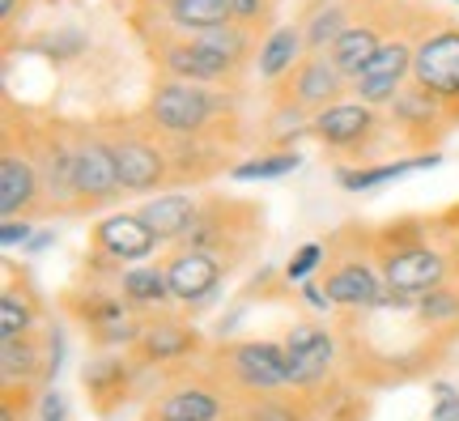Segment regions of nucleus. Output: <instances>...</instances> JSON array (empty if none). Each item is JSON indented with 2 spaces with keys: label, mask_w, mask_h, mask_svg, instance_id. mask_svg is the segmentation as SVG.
Instances as JSON below:
<instances>
[{
  "label": "nucleus",
  "mask_w": 459,
  "mask_h": 421,
  "mask_svg": "<svg viewBox=\"0 0 459 421\" xmlns=\"http://www.w3.org/2000/svg\"><path fill=\"white\" fill-rule=\"evenodd\" d=\"M332 307H378L387 294H383V276L361 264V259H344L328 273V285H324Z\"/></svg>",
  "instance_id": "nucleus-14"
},
{
  "label": "nucleus",
  "mask_w": 459,
  "mask_h": 421,
  "mask_svg": "<svg viewBox=\"0 0 459 421\" xmlns=\"http://www.w3.org/2000/svg\"><path fill=\"white\" fill-rule=\"evenodd\" d=\"M455 247H459V226H455Z\"/></svg>",
  "instance_id": "nucleus-40"
},
{
  "label": "nucleus",
  "mask_w": 459,
  "mask_h": 421,
  "mask_svg": "<svg viewBox=\"0 0 459 421\" xmlns=\"http://www.w3.org/2000/svg\"><path fill=\"white\" fill-rule=\"evenodd\" d=\"M302 294H307V303H311V307H332V303H328V294L319 290V285H311V281L302 285Z\"/></svg>",
  "instance_id": "nucleus-37"
},
{
  "label": "nucleus",
  "mask_w": 459,
  "mask_h": 421,
  "mask_svg": "<svg viewBox=\"0 0 459 421\" xmlns=\"http://www.w3.org/2000/svg\"><path fill=\"white\" fill-rule=\"evenodd\" d=\"M378 48H383V43H378L375 26H349L328 48V56H332V65L341 68V77H353V82H358L361 73H366V65L378 56Z\"/></svg>",
  "instance_id": "nucleus-19"
},
{
  "label": "nucleus",
  "mask_w": 459,
  "mask_h": 421,
  "mask_svg": "<svg viewBox=\"0 0 459 421\" xmlns=\"http://www.w3.org/2000/svg\"><path fill=\"white\" fill-rule=\"evenodd\" d=\"M73 183H77V200L82 205H107V200L124 192L111 141L85 136V141L73 145Z\"/></svg>",
  "instance_id": "nucleus-4"
},
{
  "label": "nucleus",
  "mask_w": 459,
  "mask_h": 421,
  "mask_svg": "<svg viewBox=\"0 0 459 421\" xmlns=\"http://www.w3.org/2000/svg\"><path fill=\"white\" fill-rule=\"evenodd\" d=\"M119 298H124L128 307H162L166 298H170L166 268H158V264L124 268V273H119Z\"/></svg>",
  "instance_id": "nucleus-21"
},
{
  "label": "nucleus",
  "mask_w": 459,
  "mask_h": 421,
  "mask_svg": "<svg viewBox=\"0 0 459 421\" xmlns=\"http://www.w3.org/2000/svg\"><path fill=\"white\" fill-rule=\"evenodd\" d=\"M39 421H68V405L56 388L43 391V400H39Z\"/></svg>",
  "instance_id": "nucleus-35"
},
{
  "label": "nucleus",
  "mask_w": 459,
  "mask_h": 421,
  "mask_svg": "<svg viewBox=\"0 0 459 421\" xmlns=\"http://www.w3.org/2000/svg\"><path fill=\"white\" fill-rule=\"evenodd\" d=\"M243 421H307V413L290 400H277V396H251V405L243 408Z\"/></svg>",
  "instance_id": "nucleus-30"
},
{
  "label": "nucleus",
  "mask_w": 459,
  "mask_h": 421,
  "mask_svg": "<svg viewBox=\"0 0 459 421\" xmlns=\"http://www.w3.org/2000/svg\"><path fill=\"white\" fill-rule=\"evenodd\" d=\"M412 56H417V48H409V43H383L378 56L366 65V73L353 82L358 102H366V107L395 102L400 98V82L412 73Z\"/></svg>",
  "instance_id": "nucleus-7"
},
{
  "label": "nucleus",
  "mask_w": 459,
  "mask_h": 421,
  "mask_svg": "<svg viewBox=\"0 0 459 421\" xmlns=\"http://www.w3.org/2000/svg\"><path fill=\"white\" fill-rule=\"evenodd\" d=\"M13 9H17V0H0V13L4 17H13Z\"/></svg>",
  "instance_id": "nucleus-38"
},
{
  "label": "nucleus",
  "mask_w": 459,
  "mask_h": 421,
  "mask_svg": "<svg viewBox=\"0 0 459 421\" xmlns=\"http://www.w3.org/2000/svg\"><path fill=\"white\" fill-rule=\"evenodd\" d=\"M30 328H34V307H30V298L9 285V290L0 294V340H22V337H30Z\"/></svg>",
  "instance_id": "nucleus-28"
},
{
  "label": "nucleus",
  "mask_w": 459,
  "mask_h": 421,
  "mask_svg": "<svg viewBox=\"0 0 459 421\" xmlns=\"http://www.w3.org/2000/svg\"><path fill=\"white\" fill-rule=\"evenodd\" d=\"M94 243L107 259H145L158 251V234L145 226L141 213H111L94 226Z\"/></svg>",
  "instance_id": "nucleus-9"
},
{
  "label": "nucleus",
  "mask_w": 459,
  "mask_h": 421,
  "mask_svg": "<svg viewBox=\"0 0 459 421\" xmlns=\"http://www.w3.org/2000/svg\"><path fill=\"white\" fill-rule=\"evenodd\" d=\"M39 374H43V362H39V349H34L30 337L4 340V345H0V379H4V388L30 383Z\"/></svg>",
  "instance_id": "nucleus-25"
},
{
  "label": "nucleus",
  "mask_w": 459,
  "mask_h": 421,
  "mask_svg": "<svg viewBox=\"0 0 459 421\" xmlns=\"http://www.w3.org/2000/svg\"><path fill=\"white\" fill-rule=\"evenodd\" d=\"M446 256L434 251L426 243H404L383 256V285L392 294H409V298H421V294L438 290L446 281Z\"/></svg>",
  "instance_id": "nucleus-3"
},
{
  "label": "nucleus",
  "mask_w": 459,
  "mask_h": 421,
  "mask_svg": "<svg viewBox=\"0 0 459 421\" xmlns=\"http://www.w3.org/2000/svg\"><path fill=\"white\" fill-rule=\"evenodd\" d=\"M230 9H234V22L243 26V22H251V17L264 13V0H230Z\"/></svg>",
  "instance_id": "nucleus-36"
},
{
  "label": "nucleus",
  "mask_w": 459,
  "mask_h": 421,
  "mask_svg": "<svg viewBox=\"0 0 459 421\" xmlns=\"http://www.w3.org/2000/svg\"><path fill=\"white\" fill-rule=\"evenodd\" d=\"M115 145V166H119V183L124 192H153L162 188L170 166H166V153L158 145H149L141 136H128V141H111Z\"/></svg>",
  "instance_id": "nucleus-10"
},
{
  "label": "nucleus",
  "mask_w": 459,
  "mask_h": 421,
  "mask_svg": "<svg viewBox=\"0 0 459 421\" xmlns=\"http://www.w3.org/2000/svg\"><path fill=\"white\" fill-rule=\"evenodd\" d=\"M412 82L443 102L459 98V31H438L417 43Z\"/></svg>",
  "instance_id": "nucleus-5"
},
{
  "label": "nucleus",
  "mask_w": 459,
  "mask_h": 421,
  "mask_svg": "<svg viewBox=\"0 0 459 421\" xmlns=\"http://www.w3.org/2000/svg\"><path fill=\"white\" fill-rule=\"evenodd\" d=\"M341 22H344L341 9H324V13H315V22L307 26V51H311V56H319L324 48H332V43L349 31V26H341Z\"/></svg>",
  "instance_id": "nucleus-29"
},
{
  "label": "nucleus",
  "mask_w": 459,
  "mask_h": 421,
  "mask_svg": "<svg viewBox=\"0 0 459 421\" xmlns=\"http://www.w3.org/2000/svg\"><path fill=\"white\" fill-rule=\"evenodd\" d=\"M39 166H43V192L51 200H77V183H73V149L60 141H48L39 149Z\"/></svg>",
  "instance_id": "nucleus-24"
},
{
  "label": "nucleus",
  "mask_w": 459,
  "mask_h": 421,
  "mask_svg": "<svg viewBox=\"0 0 459 421\" xmlns=\"http://www.w3.org/2000/svg\"><path fill=\"white\" fill-rule=\"evenodd\" d=\"M141 217H145V226L162 243H179V239H187L196 230L200 209L187 192H166V196H153L149 205H141Z\"/></svg>",
  "instance_id": "nucleus-15"
},
{
  "label": "nucleus",
  "mask_w": 459,
  "mask_h": 421,
  "mask_svg": "<svg viewBox=\"0 0 459 421\" xmlns=\"http://www.w3.org/2000/svg\"><path fill=\"white\" fill-rule=\"evenodd\" d=\"M166 281H170V298L175 303H204L221 281V259L213 251H196L183 247L179 256H170L166 264Z\"/></svg>",
  "instance_id": "nucleus-8"
},
{
  "label": "nucleus",
  "mask_w": 459,
  "mask_h": 421,
  "mask_svg": "<svg viewBox=\"0 0 459 421\" xmlns=\"http://www.w3.org/2000/svg\"><path fill=\"white\" fill-rule=\"evenodd\" d=\"M285 357H290V383L294 388H315L324 383L336 362V340L332 332L315 324H294L285 337Z\"/></svg>",
  "instance_id": "nucleus-6"
},
{
  "label": "nucleus",
  "mask_w": 459,
  "mask_h": 421,
  "mask_svg": "<svg viewBox=\"0 0 459 421\" xmlns=\"http://www.w3.org/2000/svg\"><path fill=\"white\" fill-rule=\"evenodd\" d=\"M4 421H17V408H13V400H4Z\"/></svg>",
  "instance_id": "nucleus-39"
},
{
  "label": "nucleus",
  "mask_w": 459,
  "mask_h": 421,
  "mask_svg": "<svg viewBox=\"0 0 459 421\" xmlns=\"http://www.w3.org/2000/svg\"><path fill=\"white\" fill-rule=\"evenodd\" d=\"M0 243H4V247L34 243V239H30V222H26V217H4V222H0Z\"/></svg>",
  "instance_id": "nucleus-34"
},
{
  "label": "nucleus",
  "mask_w": 459,
  "mask_h": 421,
  "mask_svg": "<svg viewBox=\"0 0 459 421\" xmlns=\"http://www.w3.org/2000/svg\"><path fill=\"white\" fill-rule=\"evenodd\" d=\"M221 417V396L200 383H183V388L166 391L153 405V421H217Z\"/></svg>",
  "instance_id": "nucleus-17"
},
{
  "label": "nucleus",
  "mask_w": 459,
  "mask_h": 421,
  "mask_svg": "<svg viewBox=\"0 0 459 421\" xmlns=\"http://www.w3.org/2000/svg\"><path fill=\"white\" fill-rule=\"evenodd\" d=\"M370 128H375V107H366V102H332L328 111L311 119V136H319L332 149L361 145Z\"/></svg>",
  "instance_id": "nucleus-12"
},
{
  "label": "nucleus",
  "mask_w": 459,
  "mask_h": 421,
  "mask_svg": "<svg viewBox=\"0 0 459 421\" xmlns=\"http://www.w3.org/2000/svg\"><path fill=\"white\" fill-rule=\"evenodd\" d=\"M417 311H421V320H429V324H446V320L459 315V290L438 285V290L421 294V298H417Z\"/></svg>",
  "instance_id": "nucleus-31"
},
{
  "label": "nucleus",
  "mask_w": 459,
  "mask_h": 421,
  "mask_svg": "<svg viewBox=\"0 0 459 421\" xmlns=\"http://www.w3.org/2000/svg\"><path fill=\"white\" fill-rule=\"evenodd\" d=\"M221 362H226L230 379L243 391H255V396H268L290 383V357H285V345L277 340H238L221 349Z\"/></svg>",
  "instance_id": "nucleus-2"
},
{
  "label": "nucleus",
  "mask_w": 459,
  "mask_h": 421,
  "mask_svg": "<svg viewBox=\"0 0 459 421\" xmlns=\"http://www.w3.org/2000/svg\"><path fill=\"white\" fill-rule=\"evenodd\" d=\"M213 94L204 85H192V82H162L153 94H149V119L153 128L166 132V136H196L209 119H213Z\"/></svg>",
  "instance_id": "nucleus-1"
},
{
  "label": "nucleus",
  "mask_w": 459,
  "mask_h": 421,
  "mask_svg": "<svg viewBox=\"0 0 459 421\" xmlns=\"http://www.w3.org/2000/svg\"><path fill=\"white\" fill-rule=\"evenodd\" d=\"M162 68L170 73V82L204 85V82L226 77L234 65H230L221 51L209 48V43H200V39H183V43H170V48H162Z\"/></svg>",
  "instance_id": "nucleus-11"
},
{
  "label": "nucleus",
  "mask_w": 459,
  "mask_h": 421,
  "mask_svg": "<svg viewBox=\"0 0 459 421\" xmlns=\"http://www.w3.org/2000/svg\"><path fill=\"white\" fill-rule=\"evenodd\" d=\"M302 48H307V34H298L294 26H277V31L268 34L260 43V56H255V68H260V77H281V73H290V68H298L302 60Z\"/></svg>",
  "instance_id": "nucleus-20"
},
{
  "label": "nucleus",
  "mask_w": 459,
  "mask_h": 421,
  "mask_svg": "<svg viewBox=\"0 0 459 421\" xmlns=\"http://www.w3.org/2000/svg\"><path fill=\"white\" fill-rule=\"evenodd\" d=\"M319 264H324V247H319V243H307V247H298L294 259L285 264V276H290V281H307V276H311Z\"/></svg>",
  "instance_id": "nucleus-32"
},
{
  "label": "nucleus",
  "mask_w": 459,
  "mask_h": 421,
  "mask_svg": "<svg viewBox=\"0 0 459 421\" xmlns=\"http://www.w3.org/2000/svg\"><path fill=\"white\" fill-rule=\"evenodd\" d=\"M298 166H302V153H298V149H277V153L247 158V162H238L230 175L238 179V183H251V179H281V175H290V171H298Z\"/></svg>",
  "instance_id": "nucleus-27"
},
{
  "label": "nucleus",
  "mask_w": 459,
  "mask_h": 421,
  "mask_svg": "<svg viewBox=\"0 0 459 421\" xmlns=\"http://www.w3.org/2000/svg\"><path fill=\"white\" fill-rule=\"evenodd\" d=\"M82 383L90 388V396H124L128 391V362L124 357H94V362H85Z\"/></svg>",
  "instance_id": "nucleus-26"
},
{
  "label": "nucleus",
  "mask_w": 459,
  "mask_h": 421,
  "mask_svg": "<svg viewBox=\"0 0 459 421\" xmlns=\"http://www.w3.org/2000/svg\"><path fill=\"white\" fill-rule=\"evenodd\" d=\"M43 192V179H39V166L22 153H4L0 158V213L4 217H17L26 213Z\"/></svg>",
  "instance_id": "nucleus-16"
},
{
  "label": "nucleus",
  "mask_w": 459,
  "mask_h": 421,
  "mask_svg": "<svg viewBox=\"0 0 459 421\" xmlns=\"http://www.w3.org/2000/svg\"><path fill=\"white\" fill-rule=\"evenodd\" d=\"M290 90H294V102L302 111L311 107V111L319 115L341 98L344 77H341V68L332 65V56H302V65L294 68V85H290Z\"/></svg>",
  "instance_id": "nucleus-13"
},
{
  "label": "nucleus",
  "mask_w": 459,
  "mask_h": 421,
  "mask_svg": "<svg viewBox=\"0 0 459 421\" xmlns=\"http://www.w3.org/2000/svg\"><path fill=\"white\" fill-rule=\"evenodd\" d=\"M434 421H459V391L451 383H434Z\"/></svg>",
  "instance_id": "nucleus-33"
},
{
  "label": "nucleus",
  "mask_w": 459,
  "mask_h": 421,
  "mask_svg": "<svg viewBox=\"0 0 459 421\" xmlns=\"http://www.w3.org/2000/svg\"><path fill=\"white\" fill-rule=\"evenodd\" d=\"M170 22L179 31H192V39H196L204 31L230 26L234 9H230V0H170Z\"/></svg>",
  "instance_id": "nucleus-22"
},
{
  "label": "nucleus",
  "mask_w": 459,
  "mask_h": 421,
  "mask_svg": "<svg viewBox=\"0 0 459 421\" xmlns=\"http://www.w3.org/2000/svg\"><path fill=\"white\" fill-rule=\"evenodd\" d=\"M443 162L438 153H426V158H404V162H387V166H370V171H341V183L349 192H375L383 183H392V179H404L412 171H434V166Z\"/></svg>",
  "instance_id": "nucleus-23"
},
{
  "label": "nucleus",
  "mask_w": 459,
  "mask_h": 421,
  "mask_svg": "<svg viewBox=\"0 0 459 421\" xmlns=\"http://www.w3.org/2000/svg\"><path fill=\"white\" fill-rule=\"evenodd\" d=\"M192 349H196V332L179 320H153L136 340V354L145 362H175V357H187Z\"/></svg>",
  "instance_id": "nucleus-18"
}]
</instances>
